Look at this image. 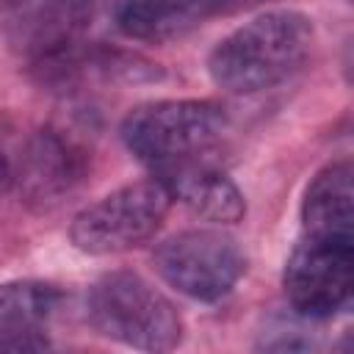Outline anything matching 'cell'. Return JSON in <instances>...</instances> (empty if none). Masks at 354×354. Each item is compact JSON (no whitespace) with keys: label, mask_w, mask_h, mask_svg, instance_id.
I'll return each instance as SVG.
<instances>
[{"label":"cell","mask_w":354,"mask_h":354,"mask_svg":"<svg viewBox=\"0 0 354 354\" xmlns=\"http://www.w3.org/2000/svg\"><path fill=\"white\" fill-rule=\"evenodd\" d=\"M124 147L152 171L210 158L227 133V111L213 100H158L133 108L122 127Z\"/></svg>","instance_id":"obj_2"},{"label":"cell","mask_w":354,"mask_h":354,"mask_svg":"<svg viewBox=\"0 0 354 354\" xmlns=\"http://www.w3.org/2000/svg\"><path fill=\"white\" fill-rule=\"evenodd\" d=\"M235 0H122L116 28L136 41H169L221 14Z\"/></svg>","instance_id":"obj_11"},{"label":"cell","mask_w":354,"mask_h":354,"mask_svg":"<svg viewBox=\"0 0 354 354\" xmlns=\"http://www.w3.org/2000/svg\"><path fill=\"white\" fill-rule=\"evenodd\" d=\"M88 174L86 149L61 130H36L11 160V188L33 210H53L69 199Z\"/></svg>","instance_id":"obj_7"},{"label":"cell","mask_w":354,"mask_h":354,"mask_svg":"<svg viewBox=\"0 0 354 354\" xmlns=\"http://www.w3.org/2000/svg\"><path fill=\"white\" fill-rule=\"evenodd\" d=\"M171 207L158 177L127 183L86 205L69 224V241L83 254H116L155 238Z\"/></svg>","instance_id":"obj_4"},{"label":"cell","mask_w":354,"mask_h":354,"mask_svg":"<svg viewBox=\"0 0 354 354\" xmlns=\"http://www.w3.org/2000/svg\"><path fill=\"white\" fill-rule=\"evenodd\" d=\"M91 326L130 348L171 351L183 340V318L177 307L141 274H102L86 293Z\"/></svg>","instance_id":"obj_3"},{"label":"cell","mask_w":354,"mask_h":354,"mask_svg":"<svg viewBox=\"0 0 354 354\" xmlns=\"http://www.w3.org/2000/svg\"><path fill=\"white\" fill-rule=\"evenodd\" d=\"M288 304L304 318H332L351 299L354 238L301 235L285 263Z\"/></svg>","instance_id":"obj_6"},{"label":"cell","mask_w":354,"mask_h":354,"mask_svg":"<svg viewBox=\"0 0 354 354\" xmlns=\"http://www.w3.org/2000/svg\"><path fill=\"white\" fill-rule=\"evenodd\" d=\"M64 293L39 279L0 285V351L47 348L44 329L61 307Z\"/></svg>","instance_id":"obj_10"},{"label":"cell","mask_w":354,"mask_h":354,"mask_svg":"<svg viewBox=\"0 0 354 354\" xmlns=\"http://www.w3.org/2000/svg\"><path fill=\"white\" fill-rule=\"evenodd\" d=\"M94 11L97 0H41L8 17L6 39L19 55L47 69L80 50Z\"/></svg>","instance_id":"obj_8"},{"label":"cell","mask_w":354,"mask_h":354,"mask_svg":"<svg viewBox=\"0 0 354 354\" xmlns=\"http://www.w3.org/2000/svg\"><path fill=\"white\" fill-rule=\"evenodd\" d=\"M169 191L171 202L185 205L194 216L210 221V224H235L246 213V199L241 188L227 177L224 169H218L210 158L185 160L160 171H152Z\"/></svg>","instance_id":"obj_9"},{"label":"cell","mask_w":354,"mask_h":354,"mask_svg":"<svg viewBox=\"0 0 354 354\" xmlns=\"http://www.w3.org/2000/svg\"><path fill=\"white\" fill-rule=\"evenodd\" d=\"M36 3H41V0H0V14L11 17V14H19V11H25Z\"/></svg>","instance_id":"obj_13"},{"label":"cell","mask_w":354,"mask_h":354,"mask_svg":"<svg viewBox=\"0 0 354 354\" xmlns=\"http://www.w3.org/2000/svg\"><path fill=\"white\" fill-rule=\"evenodd\" d=\"M152 260L177 293L196 301L224 299L246 271L243 246L221 227L183 230L160 241Z\"/></svg>","instance_id":"obj_5"},{"label":"cell","mask_w":354,"mask_h":354,"mask_svg":"<svg viewBox=\"0 0 354 354\" xmlns=\"http://www.w3.org/2000/svg\"><path fill=\"white\" fill-rule=\"evenodd\" d=\"M11 160L6 158V155H0V199L11 191Z\"/></svg>","instance_id":"obj_14"},{"label":"cell","mask_w":354,"mask_h":354,"mask_svg":"<svg viewBox=\"0 0 354 354\" xmlns=\"http://www.w3.org/2000/svg\"><path fill=\"white\" fill-rule=\"evenodd\" d=\"M313 39V22L301 11L274 8L257 14L210 50V80L230 94L274 88L307 61Z\"/></svg>","instance_id":"obj_1"},{"label":"cell","mask_w":354,"mask_h":354,"mask_svg":"<svg viewBox=\"0 0 354 354\" xmlns=\"http://www.w3.org/2000/svg\"><path fill=\"white\" fill-rule=\"evenodd\" d=\"M301 230L354 238V171L348 160H335L310 180L301 199Z\"/></svg>","instance_id":"obj_12"}]
</instances>
